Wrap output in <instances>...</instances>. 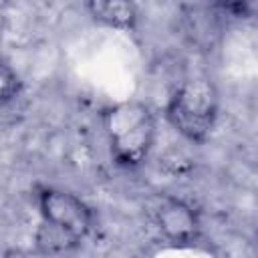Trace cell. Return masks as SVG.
<instances>
[{
  "mask_svg": "<svg viewBox=\"0 0 258 258\" xmlns=\"http://www.w3.org/2000/svg\"><path fill=\"white\" fill-rule=\"evenodd\" d=\"M220 95L212 79L189 77L177 85L169 97L165 115L171 127L194 143H204L218 121Z\"/></svg>",
  "mask_w": 258,
  "mask_h": 258,
  "instance_id": "cell-2",
  "label": "cell"
},
{
  "mask_svg": "<svg viewBox=\"0 0 258 258\" xmlns=\"http://www.w3.org/2000/svg\"><path fill=\"white\" fill-rule=\"evenodd\" d=\"M155 224L171 244H191L200 238L198 212L179 198H165L155 210Z\"/></svg>",
  "mask_w": 258,
  "mask_h": 258,
  "instance_id": "cell-4",
  "label": "cell"
},
{
  "mask_svg": "<svg viewBox=\"0 0 258 258\" xmlns=\"http://www.w3.org/2000/svg\"><path fill=\"white\" fill-rule=\"evenodd\" d=\"M20 93V79L18 75L4 62L2 64V73H0V95H2V103H10L16 95Z\"/></svg>",
  "mask_w": 258,
  "mask_h": 258,
  "instance_id": "cell-7",
  "label": "cell"
},
{
  "mask_svg": "<svg viewBox=\"0 0 258 258\" xmlns=\"http://www.w3.org/2000/svg\"><path fill=\"white\" fill-rule=\"evenodd\" d=\"M111 155L121 167H139L155 141V117L141 101H123L103 111Z\"/></svg>",
  "mask_w": 258,
  "mask_h": 258,
  "instance_id": "cell-1",
  "label": "cell"
},
{
  "mask_svg": "<svg viewBox=\"0 0 258 258\" xmlns=\"http://www.w3.org/2000/svg\"><path fill=\"white\" fill-rule=\"evenodd\" d=\"M36 244L44 254H58V252H67L79 246V242L73 236H69L60 228H54L46 222H42L36 232Z\"/></svg>",
  "mask_w": 258,
  "mask_h": 258,
  "instance_id": "cell-6",
  "label": "cell"
},
{
  "mask_svg": "<svg viewBox=\"0 0 258 258\" xmlns=\"http://www.w3.org/2000/svg\"><path fill=\"white\" fill-rule=\"evenodd\" d=\"M89 14L107 26L113 28H133L137 22V8L133 2H121V0H93L87 2Z\"/></svg>",
  "mask_w": 258,
  "mask_h": 258,
  "instance_id": "cell-5",
  "label": "cell"
},
{
  "mask_svg": "<svg viewBox=\"0 0 258 258\" xmlns=\"http://www.w3.org/2000/svg\"><path fill=\"white\" fill-rule=\"evenodd\" d=\"M36 202L42 222L60 228L77 242H81L91 232L93 212L75 194L58 187H40L36 194Z\"/></svg>",
  "mask_w": 258,
  "mask_h": 258,
  "instance_id": "cell-3",
  "label": "cell"
},
{
  "mask_svg": "<svg viewBox=\"0 0 258 258\" xmlns=\"http://www.w3.org/2000/svg\"><path fill=\"white\" fill-rule=\"evenodd\" d=\"M256 252H258V234H256Z\"/></svg>",
  "mask_w": 258,
  "mask_h": 258,
  "instance_id": "cell-8",
  "label": "cell"
}]
</instances>
